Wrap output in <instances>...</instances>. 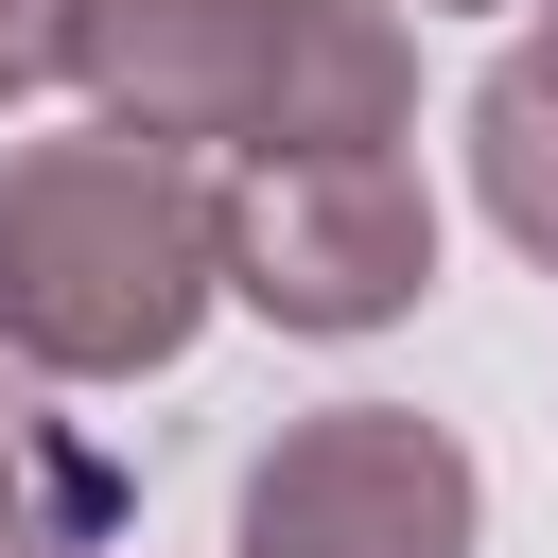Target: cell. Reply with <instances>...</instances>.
<instances>
[{"label": "cell", "instance_id": "6da1fadb", "mask_svg": "<svg viewBox=\"0 0 558 558\" xmlns=\"http://www.w3.org/2000/svg\"><path fill=\"white\" fill-rule=\"evenodd\" d=\"M70 87L157 157H384L418 122L401 0H70Z\"/></svg>", "mask_w": 558, "mask_h": 558}, {"label": "cell", "instance_id": "7a4b0ae2", "mask_svg": "<svg viewBox=\"0 0 558 558\" xmlns=\"http://www.w3.org/2000/svg\"><path fill=\"white\" fill-rule=\"evenodd\" d=\"M227 296L209 174L157 140H0V349L35 384H157Z\"/></svg>", "mask_w": 558, "mask_h": 558}, {"label": "cell", "instance_id": "3957f363", "mask_svg": "<svg viewBox=\"0 0 558 558\" xmlns=\"http://www.w3.org/2000/svg\"><path fill=\"white\" fill-rule=\"evenodd\" d=\"M209 244H227V296L279 314V331H401L436 296V192L418 157H244L209 174Z\"/></svg>", "mask_w": 558, "mask_h": 558}, {"label": "cell", "instance_id": "277c9868", "mask_svg": "<svg viewBox=\"0 0 558 558\" xmlns=\"http://www.w3.org/2000/svg\"><path fill=\"white\" fill-rule=\"evenodd\" d=\"M471 523H488V488L418 401H314L262 436L227 558H471Z\"/></svg>", "mask_w": 558, "mask_h": 558}, {"label": "cell", "instance_id": "5b68a950", "mask_svg": "<svg viewBox=\"0 0 558 558\" xmlns=\"http://www.w3.org/2000/svg\"><path fill=\"white\" fill-rule=\"evenodd\" d=\"M471 192L523 262H558V17H523L488 70H471Z\"/></svg>", "mask_w": 558, "mask_h": 558}, {"label": "cell", "instance_id": "8992f818", "mask_svg": "<svg viewBox=\"0 0 558 558\" xmlns=\"http://www.w3.org/2000/svg\"><path fill=\"white\" fill-rule=\"evenodd\" d=\"M70 523H87V488L35 453V418H0V558H87Z\"/></svg>", "mask_w": 558, "mask_h": 558}, {"label": "cell", "instance_id": "52a82bcc", "mask_svg": "<svg viewBox=\"0 0 558 558\" xmlns=\"http://www.w3.org/2000/svg\"><path fill=\"white\" fill-rule=\"evenodd\" d=\"M70 70V0H0V105H35Z\"/></svg>", "mask_w": 558, "mask_h": 558}, {"label": "cell", "instance_id": "ba28073f", "mask_svg": "<svg viewBox=\"0 0 558 558\" xmlns=\"http://www.w3.org/2000/svg\"><path fill=\"white\" fill-rule=\"evenodd\" d=\"M418 17H506V0H418Z\"/></svg>", "mask_w": 558, "mask_h": 558}, {"label": "cell", "instance_id": "9c48e42d", "mask_svg": "<svg viewBox=\"0 0 558 558\" xmlns=\"http://www.w3.org/2000/svg\"><path fill=\"white\" fill-rule=\"evenodd\" d=\"M0 418H17V384H0Z\"/></svg>", "mask_w": 558, "mask_h": 558}, {"label": "cell", "instance_id": "30bf717a", "mask_svg": "<svg viewBox=\"0 0 558 558\" xmlns=\"http://www.w3.org/2000/svg\"><path fill=\"white\" fill-rule=\"evenodd\" d=\"M541 17H558V0H541Z\"/></svg>", "mask_w": 558, "mask_h": 558}]
</instances>
